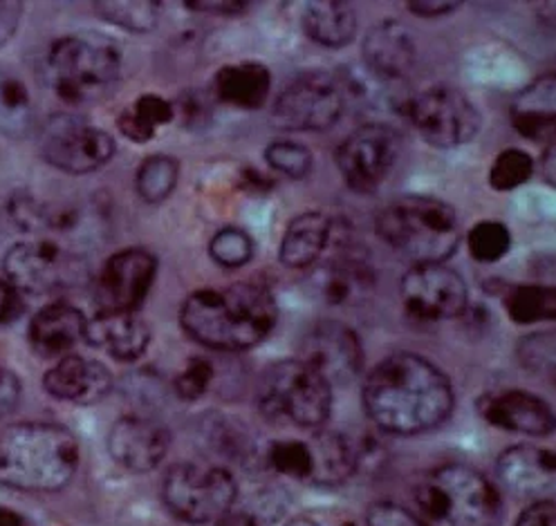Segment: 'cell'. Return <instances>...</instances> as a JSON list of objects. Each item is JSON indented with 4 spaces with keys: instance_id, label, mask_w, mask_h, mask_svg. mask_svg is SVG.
I'll return each mask as SVG.
<instances>
[{
    "instance_id": "44",
    "label": "cell",
    "mask_w": 556,
    "mask_h": 526,
    "mask_svg": "<svg viewBox=\"0 0 556 526\" xmlns=\"http://www.w3.org/2000/svg\"><path fill=\"white\" fill-rule=\"evenodd\" d=\"M25 294H21L10 280L0 278V325L18 321L25 309Z\"/></svg>"
},
{
    "instance_id": "39",
    "label": "cell",
    "mask_w": 556,
    "mask_h": 526,
    "mask_svg": "<svg viewBox=\"0 0 556 526\" xmlns=\"http://www.w3.org/2000/svg\"><path fill=\"white\" fill-rule=\"evenodd\" d=\"M265 162L274 172L286 175L288 180H305L312 172V166H315L307 146L292 142V139L271 142L265 151Z\"/></svg>"
},
{
    "instance_id": "32",
    "label": "cell",
    "mask_w": 556,
    "mask_h": 526,
    "mask_svg": "<svg viewBox=\"0 0 556 526\" xmlns=\"http://www.w3.org/2000/svg\"><path fill=\"white\" fill-rule=\"evenodd\" d=\"M31 94L23 79L12 73H0V132L21 137L31 128Z\"/></svg>"
},
{
    "instance_id": "46",
    "label": "cell",
    "mask_w": 556,
    "mask_h": 526,
    "mask_svg": "<svg viewBox=\"0 0 556 526\" xmlns=\"http://www.w3.org/2000/svg\"><path fill=\"white\" fill-rule=\"evenodd\" d=\"M21 401V381L18 376L0 365V419L10 416Z\"/></svg>"
},
{
    "instance_id": "31",
    "label": "cell",
    "mask_w": 556,
    "mask_h": 526,
    "mask_svg": "<svg viewBox=\"0 0 556 526\" xmlns=\"http://www.w3.org/2000/svg\"><path fill=\"white\" fill-rule=\"evenodd\" d=\"M176 117L173 103L160 94H142L132 101L117 117V128L135 144H147L155 137L157 128L170 124Z\"/></svg>"
},
{
    "instance_id": "10",
    "label": "cell",
    "mask_w": 556,
    "mask_h": 526,
    "mask_svg": "<svg viewBox=\"0 0 556 526\" xmlns=\"http://www.w3.org/2000/svg\"><path fill=\"white\" fill-rule=\"evenodd\" d=\"M404 117L415 126L427 144L435 149H458L478 137L482 117L471 99L451 86H433L413 94Z\"/></svg>"
},
{
    "instance_id": "37",
    "label": "cell",
    "mask_w": 556,
    "mask_h": 526,
    "mask_svg": "<svg viewBox=\"0 0 556 526\" xmlns=\"http://www.w3.org/2000/svg\"><path fill=\"white\" fill-rule=\"evenodd\" d=\"M469 252L478 262L494 265L511 249V231L498 220H482L469 231Z\"/></svg>"
},
{
    "instance_id": "47",
    "label": "cell",
    "mask_w": 556,
    "mask_h": 526,
    "mask_svg": "<svg viewBox=\"0 0 556 526\" xmlns=\"http://www.w3.org/2000/svg\"><path fill=\"white\" fill-rule=\"evenodd\" d=\"M516 526H556V509L552 500L534 502L518 515Z\"/></svg>"
},
{
    "instance_id": "38",
    "label": "cell",
    "mask_w": 556,
    "mask_h": 526,
    "mask_svg": "<svg viewBox=\"0 0 556 526\" xmlns=\"http://www.w3.org/2000/svg\"><path fill=\"white\" fill-rule=\"evenodd\" d=\"M208 256L225 269H240L254 256V240L248 231H242L238 227H227L208 242Z\"/></svg>"
},
{
    "instance_id": "25",
    "label": "cell",
    "mask_w": 556,
    "mask_h": 526,
    "mask_svg": "<svg viewBox=\"0 0 556 526\" xmlns=\"http://www.w3.org/2000/svg\"><path fill=\"white\" fill-rule=\"evenodd\" d=\"M332 242V220L324 214H301L296 216L281 240L278 258L290 269H307L317 265L328 252Z\"/></svg>"
},
{
    "instance_id": "45",
    "label": "cell",
    "mask_w": 556,
    "mask_h": 526,
    "mask_svg": "<svg viewBox=\"0 0 556 526\" xmlns=\"http://www.w3.org/2000/svg\"><path fill=\"white\" fill-rule=\"evenodd\" d=\"M21 21L23 3H16V0H0V50L16 37Z\"/></svg>"
},
{
    "instance_id": "16",
    "label": "cell",
    "mask_w": 556,
    "mask_h": 526,
    "mask_svg": "<svg viewBox=\"0 0 556 526\" xmlns=\"http://www.w3.org/2000/svg\"><path fill=\"white\" fill-rule=\"evenodd\" d=\"M299 361L334 388L357 379L364 365V349L351 328L339 321H321L301 338Z\"/></svg>"
},
{
    "instance_id": "22",
    "label": "cell",
    "mask_w": 556,
    "mask_h": 526,
    "mask_svg": "<svg viewBox=\"0 0 556 526\" xmlns=\"http://www.w3.org/2000/svg\"><path fill=\"white\" fill-rule=\"evenodd\" d=\"M417 50L410 31L397 21H381L372 25L364 39V65L370 73L404 81L415 65Z\"/></svg>"
},
{
    "instance_id": "7",
    "label": "cell",
    "mask_w": 556,
    "mask_h": 526,
    "mask_svg": "<svg viewBox=\"0 0 556 526\" xmlns=\"http://www.w3.org/2000/svg\"><path fill=\"white\" fill-rule=\"evenodd\" d=\"M258 406L271 421L319 431L332 412V388L303 361H281L263 374Z\"/></svg>"
},
{
    "instance_id": "15",
    "label": "cell",
    "mask_w": 556,
    "mask_h": 526,
    "mask_svg": "<svg viewBox=\"0 0 556 526\" xmlns=\"http://www.w3.org/2000/svg\"><path fill=\"white\" fill-rule=\"evenodd\" d=\"M157 275V258L147 249H124L109 258L94 280L99 311H137Z\"/></svg>"
},
{
    "instance_id": "19",
    "label": "cell",
    "mask_w": 556,
    "mask_h": 526,
    "mask_svg": "<svg viewBox=\"0 0 556 526\" xmlns=\"http://www.w3.org/2000/svg\"><path fill=\"white\" fill-rule=\"evenodd\" d=\"M43 388L54 399L77 406H92L106 399L113 390V374L99 361L67 355L46 372Z\"/></svg>"
},
{
    "instance_id": "28",
    "label": "cell",
    "mask_w": 556,
    "mask_h": 526,
    "mask_svg": "<svg viewBox=\"0 0 556 526\" xmlns=\"http://www.w3.org/2000/svg\"><path fill=\"white\" fill-rule=\"evenodd\" d=\"M511 126L530 142H547L554 137V77H541L511 101Z\"/></svg>"
},
{
    "instance_id": "14",
    "label": "cell",
    "mask_w": 556,
    "mask_h": 526,
    "mask_svg": "<svg viewBox=\"0 0 556 526\" xmlns=\"http://www.w3.org/2000/svg\"><path fill=\"white\" fill-rule=\"evenodd\" d=\"M402 303L413 319L440 323L467 311L469 292L456 269L444 262H422L402 278Z\"/></svg>"
},
{
    "instance_id": "4",
    "label": "cell",
    "mask_w": 556,
    "mask_h": 526,
    "mask_svg": "<svg viewBox=\"0 0 556 526\" xmlns=\"http://www.w3.org/2000/svg\"><path fill=\"white\" fill-rule=\"evenodd\" d=\"M375 231L413 265L446 262L460 244L454 206L427 195H406L387 204L375 220Z\"/></svg>"
},
{
    "instance_id": "2",
    "label": "cell",
    "mask_w": 556,
    "mask_h": 526,
    "mask_svg": "<svg viewBox=\"0 0 556 526\" xmlns=\"http://www.w3.org/2000/svg\"><path fill=\"white\" fill-rule=\"evenodd\" d=\"M278 319V305L263 283H233L193 292L182 309V330L200 345L240 352L265 341Z\"/></svg>"
},
{
    "instance_id": "26",
    "label": "cell",
    "mask_w": 556,
    "mask_h": 526,
    "mask_svg": "<svg viewBox=\"0 0 556 526\" xmlns=\"http://www.w3.org/2000/svg\"><path fill=\"white\" fill-rule=\"evenodd\" d=\"M271 90L269 69L256 61L231 63L218 69L214 94L240 111H258Z\"/></svg>"
},
{
    "instance_id": "13",
    "label": "cell",
    "mask_w": 556,
    "mask_h": 526,
    "mask_svg": "<svg viewBox=\"0 0 556 526\" xmlns=\"http://www.w3.org/2000/svg\"><path fill=\"white\" fill-rule=\"evenodd\" d=\"M400 157V134L384 121H366L337 151V166L345 184L357 193H372L389 178Z\"/></svg>"
},
{
    "instance_id": "17",
    "label": "cell",
    "mask_w": 556,
    "mask_h": 526,
    "mask_svg": "<svg viewBox=\"0 0 556 526\" xmlns=\"http://www.w3.org/2000/svg\"><path fill=\"white\" fill-rule=\"evenodd\" d=\"M170 448V433L157 419L128 414L115 421L109 433L111 458L132 473L157 469Z\"/></svg>"
},
{
    "instance_id": "11",
    "label": "cell",
    "mask_w": 556,
    "mask_h": 526,
    "mask_svg": "<svg viewBox=\"0 0 556 526\" xmlns=\"http://www.w3.org/2000/svg\"><path fill=\"white\" fill-rule=\"evenodd\" d=\"M345 111L337 77L307 73L292 79L271 108V121L292 132H321L332 128Z\"/></svg>"
},
{
    "instance_id": "41",
    "label": "cell",
    "mask_w": 556,
    "mask_h": 526,
    "mask_svg": "<svg viewBox=\"0 0 556 526\" xmlns=\"http://www.w3.org/2000/svg\"><path fill=\"white\" fill-rule=\"evenodd\" d=\"M214 381V365L204 357H193L176 379V395L182 401H198Z\"/></svg>"
},
{
    "instance_id": "1",
    "label": "cell",
    "mask_w": 556,
    "mask_h": 526,
    "mask_svg": "<svg viewBox=\"0 0 556 526\" xmlns=\"http://www.w3.org/2000/svg\"><path fill=\"white\" fill-rule=\"evenodd\" d=\"M362 397L377 428L406 437L435 431L454 410L448 376L429 359L410 352L379 361L364 383Z\"/></svg>"
},
{
    "instance_id": "29",
    "label": "cell",
    "mask_w": 556,
    "mask_h": 526,
    "mask_svg": "<svg viewBox=\"0 0 556 526\" xmlns=\"http://www.w3.org/2000/svg\"><path fill=\"white\" fill-rule=\"evenodd\" d=\"M372 269L364 256L355 252H339L319 271L321 296L332 305L355 303L372 290Z\"/></svg>"
},
{
    "instance_id": "52",
    "label": "cell",
    "mask_w": 556,
    "mask_h": 526,
    "mask_svg": "<svg viewBox=\"0 0 556 526\" xmlns=\"http://www.w3.org/2000/svg\"><path fill=\"white\" fill-rule=\"evenodd\" d=\"M286 526H321V524L315 522V519H309V517H294Z\"/></svg>"
},
{
    "instance_id": "49",
    "label": "cell",
    "mask_w": 556,
    "mask_h": 526,
    "mask_svg": "<svg viewBox=\"0 0 556 526\" xmlns=\"http://www.w3.org/2000/svg\"><path fill=\"white\" fill-rule=\"evenodd\" d=\"M187 8H191V10H195V12H206V14H218V16H229V14H240V12H245V8H248V3H223V0H193V3H187Z\"/></svg>"
},
{
    "instance_id": "43",
    "label": "cell",
    "mask_w": 556,
    "mask_h": 526,
    "mask_svg": "<svg viewBox=\"0 0 556 526\" xmlns=\"http://www.w3.org/2000/svg\"><path fill=\"white\" fill-rule=\"evenodd\" d=\"M554 338L545 334H536L526 338L523 347H520V355H523V363L532 370L536 368H547L554 363Z\"/></svg>"
},
{
    "instance_id": "6",
    "label": "cell",
    "mask_w": 556,
    "mask_h": 526,
    "mask_svg": "<svg viewBox=\"0 0 556 526\" xmlns=\"http://www.w3.org/2000/svg\"><path fill=\"white\" fill-rule=\"evenodd\" d=\"M415 504L429 526H501L496 486L467 464H444L422 477Z\"/></svg>"
},
{
    "instance_id": "18",
    "label": "cell",
    "mask_w": 556,
    "mask_h": 526,
    "mask_svg": "<svg viewBox=\"0 0 556 526\" xmlns=\"http://www.w3.org/2000/svg\"><path fill=\"white\" fill-rule=\"evenodd\" d=\"M478 414L490 426L528 437H543L554 431V412L547 401L528 390H496L476 401Z\"/></svg>"
},
{
    "instance_id": "36",
    "label": "cell",
    "mask_w": 556,
    "mask_h": 526,
    "mask_svg": "<svg viewBox=\"0 0 556 526\" xmlns=\"http://www.w3.org/2000/svg\"><path fill=\"white\" fill-rule=\"evenodd\" d=\"M267 460L274 471H278L292 479H312V471H315V462H312V448L309 441L301 439H281L271 441L267 450Z\"/></svg>"
},
{
    "instance_id": "33",
    "label": "cell",
    "mask_w": 556,
    "mask_h": 526,
    "mask_svg": "<svg viewBox=\"0 0 556 526\" xmlns=\"http://www.w3.org/2000/svg\"><path fill=\"white\" fill-rule=\"evenodd\" d=\"M180 178V164L176 157L151 155L142 162L135 178V189L144 202L162 204L176 191Z\"/></svg>"
},
{
    "instance_id": "34",
    "label": "cell",
    "mask_w": 556,
    "mask_h": 526,
    "mask_svg": "<svg viewBox=\"0 0 556 526\" xmlns=\"http://www.w3.org/2000/svg\"><path fill=\"white\" fill-rule=\"evenodd\" d=\"M509 319L518 325H536L556 316V296L552 287L518 285L505 298Z\"/></svg>"
},
{
    "instance_id": "9",
    "label": "cell",
    "mask_w": 556,
    "mask_h": 526,
    "mask_svg": "<svg viewBox=\"0 0 556 526\" xmlns=\"http://www.w3.org/2000/svg\"><path fill=\"white\" fill-rule=\"evenodd\" d=\"M3 271L21 294L48 296L79 285L86 262L56 240H27L5 254Z\"/></svg>"
},
{
    "instance_id": "42",
    "label": "cell",
    "mask_w": 556,
    "mask_h": 526,
    "mask_svg": "<svg viewBox=\"0 0 556 526\" xmlns=\"http://www.w3.org/2000/svg\"><path fill=\"white\" fill-rule=\"evenodd\" d=\"M368 526H429L420 515L395 504V502H377L366 513Z\"/></svg>"
},
{
    "instance_id": "20",
    "label": "cell",
    "mask_w": 556,
    "mask_h": 526,
    "mask_svg": "<svg viewBox=\"0 0 556 526\" xmlns=\"http://www.w3.org/2000/svg\"><path fill=\"white\" fill-rule=\"evenodd\" d=\"M86 343L117 361H137L151 343V328L137 311H97L86 323Z\"/></svg>"
},
{
    "instance_id": "23",
    "label": "cell",
    "mask_w": 556,
    "mask_h": 526,
    "mask_svg": "<svg viewBox=\"0 0 556 526\" xmlns=\"http://www.w3.org/2000/svg\"><path fill=\"white\" fill-rule=\"evenodd\" d=\"M88 319L75 305L52 303L29 323V343L43 359H63L86 338Z\"/></svg>"
},
{
    "instance_id": "5",
    "label": "cell",
    "mask_w": 556,
    "mask_h": 526,
    "mask_svg": "<svg viewBox=\"0 0 556 526\" xmlns=\"http://www.w3.org/2000/svg\"><path fill=\"white\" fill-rule=\"evenodd\" d=\"M43 77L65 103H97L119 84L122 52L99 34H73L50 46L43 59Z\"/></svg>"
},
{
    "instance_id": "51",
    "label": "cell",
    "mask_w": 556,
    "mask_h": 526,
    "mask_svg": "<svg viewBox=\"0 0 556 526\" xmlns=\"http://www.w3.org/2000/svg\"><path fill=\"white\" fill-rule=\"evenodd\" d=\"M0 526H25V519L16 511L0 506Z\"/></svg>"
},
{
    "instance_id": "30",
    "label": "cell",
    "mask_w": 556,
    "mask_h": 526,
    "mask_svg": "<svg viewBox=\"0 0 556 526\" xmlns=\"http://www.w3.org/2000/svg\"><path fill=\"white\" fill-rule=\"evenodd\" d=\"M303 29L315 43L339 50L355 39L357 12L351 3H343V0L307 3L303 12Z\"/></svg>"
},
{
    "instance_id": "27",
    "label": "cell",
    "mask_w": 556,
    "mask_h": 526,
    "mask_svg": "<svg viewBox=\"0 0 556 526\" xmlns=\"http://www.w3.org/2000/svg\"><path fill=\"white\" fill-rule=\"evenodd\" d=\"M312 448V484L317 486H339L351 479L357 469L362 452L355 441L337 431H317L315 439L309 441Z\"/></svg>"
},
{
    "instance_id": "12",
    "label": "cell",
    "mask_w": 556,
    "mask_h": 526,
    "mask_svg": "<svg viewBox=\"0 0 556 526\" xmlns=\"http://www.w3.org/2000/svg\"><path fill=\"white\" fill-rule=\"evenodd\" d=\"M41 157L61 172L86 175L106 166L115 155V139L75 115H54L39 134Z\"/></svg>"
},
{
    "instance_id": "35",
    "label": "cell",
    "mask_w": 556,
    "mask_h": 526,
    "mask_svg": "<svg viewBox=\"0 0 556 526\" xmlns=\"http://www.w3.org/2000/svg\"><path fill=\"white\" fill-rule=\"evenodd\" d=\"M94 12L122 29L142 34L155 29L162 5L153 0H113V3H94Z\"/></svg>"
},
{
    "instance_id": "21",
    "label": "cell",
    "mask_w": 556,
    "mask_h": 526,
    "mask_svg": "<svg viewBox=\"0 0 556 526\" xmlns=\"http://www.w3.org/2000/svg\"><path fill=\"white\" fill-rule=\"evenodd\" d=\"M498 479L518 498H539L554 486V452L532 444H518L501 452Z\"/></svg>"
},
{
    "instance_id": "40",
    "label": "cell",
    "mask_w": 556,
    "mask_h": 526,
    "mask_svg": "<svg viewBox=\"0 0 556 526\" xmlns=\"http://www.w3.org/2000/svg\"><path fill=\"white\" fill-rule=\"evenodd\" d=\"M534 172V159L520 149H505L492 164L490 184L494 191L507 193L523 187Z\"/></svg>"
},
{
    "instance_id": "24",
    "label": "cell",
    "mask_w": 556,
    "mask_h": 526,
    "mask_svg": "<svg viewBox=\"0 0 556 526\" xmlns=\"http://www.w3.org/2000/svg\"><path fill=\"white\" fill-rule=\"evenodd\" d=\"M339 88L343 92L345 105L351 103L359 113L368 115H402L406 111V103L410 97H406L400 86L402 81H391L379 77L366 65H353L345 67L337 77Z\"/></svg>"
},
{
    "instance_id": "3",
    "label": "cell",
    "mask_w": 556,
    "mask_h": 526,
    "mask_svg": "<svg viewBox=\"0 0 556 526\" xmlns=\"http://www.w3.org/2000/svg\"><path fill=\"white\" fill-rule=\"evenodd\" d=\"M79 469V441L63 426L23 421L0 431V486L54 493Z\"/></svg>"
},
{
    "instance_id": "8",
    "label": "cell",
    "mask_w": 556,
    "mask_h": 526,
    "mask_svg": "<svg viewBox=\"0 0 556 526\" xmlns=\"http://www.w3.org/2000/svg\"><path fill=\"white\" fill-rule=\"evenodd\" d=\"M162 498L168 511L189 524H216L231 513L238 498L233 475L218 466L178 464L162 484Z\"/></svg>"
},
{
    "instance_id": "50",
    "label": "cell",
    "mask_w": 556,
    "mask_h": 526,
    "mask_svg": "<svg viewBox=\"0 0 556 526\" xmlns=\"http://www.w3.org/2000/svg\"><path fill=\"white\" fill-rule=\"evenodd\" d=\"M216 526H258L250 513H227L216 522Z\"/></svg>"
},
{
    "instance_id": "48",
    "label": "cell",
    "mask_w": 556,
    "mask_h": 526,
    "mask_svg": "<svg viewBox=\"0 0 556 526\" xmlns=\"http://www.w3.org/2000/svg\"><path fill=\"white\" fill-rule=\"evenodd\" d=\"M460 8V3H440V0H422V3H408V10L420 16V18H438V16H444V14H451L456 12Z\"/></svg>"
}]
</instances>
